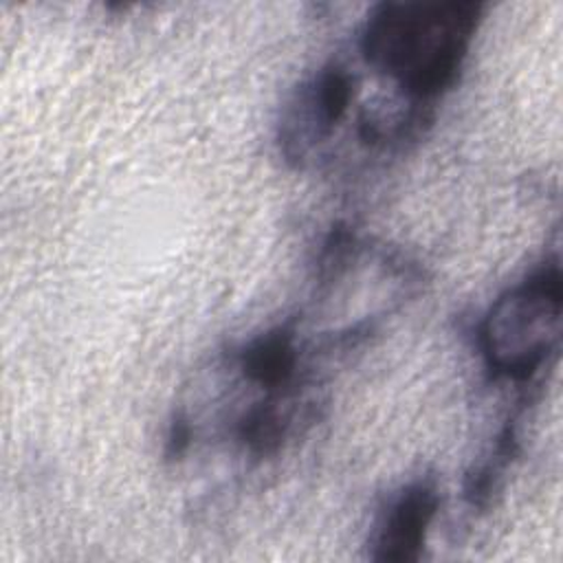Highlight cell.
Masks as SVG:
<instances>
[{"label": "cell", "mask_w": 563, "mask_h": 563, "mask_svg": "<svg viewBox=\"0 0 563 563\" xmlns=\"http://www.w3.org/2000/svg\"><path fill=\"white\" fill-rule=\"evenodd\" d=\"M356 92L358 77L334 59L306 79L279 121L277 145L284 161L306 167L347 119Z\"/></svg>", "instance_id": "3957f363"}, {"label": "cell", "mask_w": 563, "mask_h": 563, "mask_svg": "<svg viewBox=\"0 0 563 563\" xmlns=\"http://www.w3.org/2000/svg\"><path fill=\"white\" fill-rule=\"evenodd\" d=\"M438 510L440 490L435 479L420 477L409 482L387 501L376 519L367 541V556L378 563L418 561Z\"/></svg>", "instance_id": "277c9868"}, {"label": "cell", "mask_w": 563, "mask_h": 563, "mask_svg": "<svg viewBox=\"0 0 563 563\" xmlns=\"http://www.w3.org/2000/svg\"><path fill=\"white\" fill-rule=\"evenodd\" d=\"M479 22V2H380L365 18L358 51L402 101L435 110L462 73Z\"/></svg>", "instance_id": "6da1fadb"}, {"label": "cell", "mask_w": 563, "mask_h": 563, "mask_svg": "<svg viewBox=\"0 0 563 563\" xmlns=\"http://www.w3.org/2000/svg\"><path fill=\"white\" fill-rule=\"evenodd\" d=\"M563 282L554 257L501 292L477 328L484 365L495 380L537 385L561 343Z\"/></svg>", "instance_id": "7a4b0ae2"}]
</instances>
